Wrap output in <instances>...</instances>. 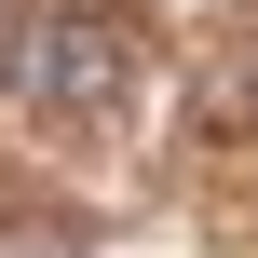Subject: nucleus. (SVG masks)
Segmentation results:
<instances>
[{"mask_svg":"<svg viewBox=\"0 0 258 258\" xmlns=\"http://www.w3.org/2000/svg\"><path fill=\"white\" fill-rule=\"evenodd\" d=\"M136 82V41L95 14V0H41L27 27H14V95L27 109H109Z\"/></svg>","mask_w":258,"mask_h":258,"instance_id":"1","label":"nucleus"}]
</instances>
